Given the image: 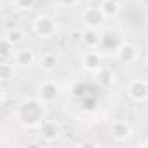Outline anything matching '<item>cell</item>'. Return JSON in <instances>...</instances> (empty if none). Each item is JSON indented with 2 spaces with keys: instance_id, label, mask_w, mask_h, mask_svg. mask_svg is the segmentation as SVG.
I'll list each match as a JSON object with an SVG mask.
<instances>
[{
  "instance_id": "cell-1",
  "label": "cell",
  "mask_w": 148,
  "mask_h": 148,
  "mask_svg": "<svg viewBox=\"0 0 148 148\" xmlns=\"http://www.w3.org/2000/svg\"><path fill=\"white\" fill-rule=\"evenodd\" d=\"M47 106L38 98H25L14 110L16 122L25 129H38L47 119Z\"/></svg>"
},
{
  "instance_id": "cell-2",
  "label": "cell",
  "mask_w": 148,
  "mask_h": 148,
  "mask_svg": "<svg viewBox=\"0 0 148 148\" xmlns=\"http://www.w3.org/2000/svg\"><path fill=\"white\" fill-rule=\"evenodd\" d=\"M32 28H33V33H35L37 37L45 38V40L56 37V33H58V25H56V21H54L49 14H40V16H37V18L33 19V23H32Z\"/></svg>"
},
{
  "instance_id": "cell-3",
  "label": "cell",
  "mask_w": 148,
  "mask_h": 148,
  "mask_svg": "<svg viewBox=\"0 0 148 148\" xmlns=\"http://www.w3.org/2000/svg\"><path fill=\"white\" fill-rule=\"evenodd\" d=\"M59 96H61V89H59V86L54 80L45 79V80L40 82L38 92H37V98L40 101H44L45 105H52V103H56L59 99Z\"/></svg>"
},
{
  "instance_id": "cell-4",
  "label": "cell",
  "mask_w": 148,
  "mask_h": 148,
  "mask_svg": "<svg viewBox=\"0 0 148 148\" xmlns=\"http://www.w3.org/2000/svg\"><path fill=\"white\" fill-rule=\"evenodd\" d=\"M37 131H38V136H40L45 143H54V141H58V139L61 138V134H63V129H61L59 122H58V120H52V119H45V120L40 124V127H38Z\"/></svg>"
},
{
  "instance_id": "cell-5",
  "label": "cell",
  "mask_w": 148,
  "mask_h": 148,
  "mask_svg": "<svg viewBox=\"0 0 148 148\" xmlns=\"http://www.w3.org/2000/svg\"><path fill=\"white\" fill-rule=\"evenodd\" d=\"M127 96L134 103H143L148 99V80L145 79H132L127 84Z\"/></svg>"
},
{
  "instance_id": "cell-6",
  "label": "cell",
  "mask_w": 148,
  "mask_h": 148,
  "mask_svg": "<svg viewBox=\"0 0 148 148\" xmlns=\"http://www.w3.org/2000/svg\"><path fill=\"white\" fill-rule=\"evenodd\" d=\"M105 19H106V18L103 16L99 5H98V7H96V5H87V7L82 11V23H84L86 28H94V30H98V28L103 25Z\"/></svg>"
},
{
  "instance_id": "cell-7",
  "label": "cell",
  "mask_w": 148,
  "mask_h": 148,
  "mask_svg": "<svg viewBox=\"0 0 148 148\" xmlns=\"http://www.w3.org/2000/svg\"><path fill=\"white\" fill-rule=\"evenodd\" d=\"M110 134L115 141L122 143V141H127L131 136H132V127L127 120L124 119H117L110 124Z\"/></svg>"
},
{
  "instance_id": "cell-8",
  "label": "cell",
  "mask_w": 148,
  "mask_h": 148,
  "mask_svg": "<svg viewBox=\"0 0 148 148\" xmlns=\"http://www.w3.org/2000/svg\"><path fill=\"white\" fill-rule=\"evenodd\" d=\"M12 63L19 68H32L37 63V56L30 47H19V49L14 51Z\"/></svg>"
},
{
  "instance_id": "cell-9",
  "label": "cell",
  "mask_w": 148,
  "mask_h": 148,
  "mask_svg": "<svg viewBox=\"0 0 148 148\" xmlns=\"http://www.w3.org/2000/svg\"><path fill=\"white\" fill-rule=\"evenodd\" d=\"M82 66L86 71L89 73H94L96 70H99L103 66L101 63V54H99V49H86L82 52Z\"/></svg>"
},
{
  "instance_id": "cell-10",
  "label": "cell",
  "mask_w": 148,
  "mask_h": 148,
  "mask_svg": "<svg viewBox=\"0 0 148 148\" xmlns=\"http://www.w3.org/2000/svg\"><path fill=\"white\" fill-rule=\"evenodd\" d=\"M115 56H117V59H119L120 63H124V64H132V63L138 61L139 52H138V49H136L132 44H129V42H122V45L117 49Z\"/></svg>"
},
{
  "instance_id": "cell-11",
  "label": "cell",
  "mask_w": 148,
  "mask_h": 148,
  "mask_svg": "<svg viewBox=\"0 0 148 148\" xmlns=\"http://www.w3.org/2000/svg\"><path fill=\"white\" fill-rule=\"evenodd\" d=\"M94 82L101 89H110L115 84V73L108 66H101L99 70L94 71Z\"/></svg>"
},
{
  "instance_id": "cell-12",
  "label": "cell",
  "mask_w": 148,
  "mask_h": 148,
  "mask_svg": "<svg viewBox=\"0 0 148 148\" xmlns=\"http://www.w3.org/2000/svg\"><path fill=\"white\" fill-rule=\"evenodd\" d=\"M80 44L84 45V49H99L101 44V33L94 28H86L82 32V40Z\"/></svg>"
},
{
  "instance_id": "cell-13",
  "label": "cell",
  "mask_w": 148,
  "mask_h": 148,
  "mask_svg": "<svg viewBox=\"0 0 148 148\" xmlns=\"http://www.w3.org/2000/svg\"><path fill=\"white\" fill-rule=\"evenodd\" d=\"M58 63H59V59H58L56 52H44V54L38 58V66H40V70H44V71H47V73L54 71V70L58 68Z\"/></svg>"
},
{
  "instance_id": "cell-14",
  "label": "cell",
  "mask_w": 148,
  "mask_h": 148,
  "mask_svg": "<svg viewBox=\"0 0 148 148\" xmlns=\"http://www.w3.org/2000/svg\"><path fill=\"white\" fill-rule=\"evenodd\" d=\"M99 9L103 12L105 18H117L120 14V4L117 0H101L99 2Z\"/></svg>"
},
{
  "instance_id": "cell-15",
  "label": "cell",
  "mask_w": 148,
  "mask_h": 148,
  "mask_svg": "<svg viewBox=\"0 0 148 148\" xmlns=\"http://www.w3.org/2000/svg\"><path fill=\"white\" fill-rule=\"evenodd\" d=\"M4 37H5L14 47H18L19 44L25 42V37H26V35H25V32H23L21 28H11V30H7V32L4 33Z\"/></svg>"
},
{
  "instance_id": "cell-16",
  "label": "cell",
  "mask_w": 148,
  "mask_h": 148,
  "mask_svg": "<svg viewBox=\"0 0 148 148\" xmlns=\"http://www.w3.org/2000/svg\"><path fill=\"white\" fill-rule=\"evenodd\" d=\"M14 73H16V64L9 63V61H4L2 63V86L4 87L14 79Z\"/></svg>"
},
{
  "instance_id": "cell-17",
  "label": "cell",
  "mask_w": 148,
  "mask_h": 148,
  "mask_svg": "<svg viewBox=\"0 0 148 148\" xmlns=\"http://www.w3.org/2000/svg\"><path fill=\"white\" fill-rule=\"evenodd\" d=\"M71 94H73V98H77V99H84L87 96L86 84L84 82H75V84H73V87H71Z\"/></svg>"
},
{
  "instance_id": "cell-18",
  "label": "cell",
  "mask_w": 148,
  "mask_h": 148,
  "mask_svg": "<svg viewBox=\"0 0 148 148\" xmlns=\"http://www.w3.org/2000/svg\"><path fill=\"white\" fill-rule=\"evenodd\" d=\"M12 5L18 11H30L35 5V0H12Z\"/></svg>"
},
{
  "instance_id": "cell-19",
  "label": "cell",
  "mask_w": 148,
  "mask_h": 148,
  "mask_svg": "<svg viewBox=\"0 0 148 148\" xmlns=\"http://www.w3.org/2000/svg\"><path fill=\"white\" fill-rule=\"evenodd\" d=\"M58 4L61 7H75L79 4V0H58Z\"/></svg>"
},
{
  "instance_id": "cell-20",
  "label": "cell",
  "mask_w": 148,
  "mask_h": 148,
  "mask_svg": "<svg viewBox=\"0 0 148 148\" xmlns=\"http://www.w3.org/2000/svg\"><path fill=\"white\" fill-rule=\"evenodd\" d=\"M82 32H84V30H75V32L71 33V40H73V42H80V40H82Z\"/></svg>"
},
{
  "instance_id": "cell-21",
  "label": "cell",
  "mask_w": 148,
  "mask_h": 148,
  "mask_svg": "<svg viewBox=\"0 0 148 148\" xmlns=\"http://www.w3.org/2000/svg\"><path fill=\"white\" fill-rule=\"evenodd\" d=\"M145 21H146V23H148V9H146V11H145Z\"/></svg>"
},
{
  "instance_id": "cell-22",
  "label": "cell",
  "mask_w": 148,
  "mask_h": 148,
  "mask_svg": "<svg viewBox=\"0 0 148 148\" xmlns=\"http://www.w3.org/2000/svg\"><path fill=\"white\" fill-rule=\"evenodd\" d=\"M143 146H148V138H146V141L143 143Z\"/></svg>"
},
{
  "instance_id": "cell-23",
  "label": "cell",
  "mask_w": 148,
  "mask_h": 148,
  "mask_svg": "<svg viewBox=\"0 0 148 148\" xmlns=\"http://www.w3.org/2000/svg\"><path fill=\"white\" fill-rule=\"evenodd\" d=\"M146 49H148V38H146Z\"/></svg>"
},
{
  "instance_id": "cell-24",
  "label": "cell",
  "mask_w": 148,
  "mask_h": 148,
  "mask_svg": "<svg viewBox=\"0 0 148 148\" xmlns=\"http://www.w3.org/2000/svg\"><path fill=\"white\" fill-rule=\"evenodd\" d=\"M146 64H148V56H146Z\"/></svg>"
}]
</instances>
